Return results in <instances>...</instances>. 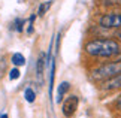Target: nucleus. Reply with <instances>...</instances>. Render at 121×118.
Returning a JSON list of instances; mask_svg holds the SVG:
<instances>
[{
    "instance_id": "1",
    "label": "nucleus",
    "mask_w": 121,
    "mask_h": 118,
    "mask_svg": "<svg viewBox=\"0 0 121 118\" xmlns=\"http://www.w3.org/2000/svg\"><path fill=\"white\" fill-rule=\"evenodd\" d=\"M85 52L91 57H97V58H111L115 57L120 51H121V45L117 39H91L85 44Z\"/></svg>"
},
{
    "instance_id": "2",
    "label": "nucleus",
    "mask_w": 121,
    "mask_h": 118,
    "mask_svg": "<svg viewBox=\"0 0 121 118\" xmlns=\"http://www.w3.org/2000/svg\"><path fill=\"white\" fill-rule=\"evenodd\" d=\"M118 73H121V60L97 66L96 69H93L90 72V78L96 82H102V81H106V79L112 78Z\"/></svg>"
},
{
    "instance_id": "3",
    "label": "nucleus",
    "mask_w": 121,
    "mask_h": 118,
    "mask_svg": "<svg viewBox=\"0 0 121 118\" xmlns=\"http://www.w3.org/2000/svg\"><path fill=\"white\" fill-rule=\"evenodd\" d=\"M99 26L102 29H121V13L111 12L99 18Z\"/></svg>"
},
{
    "instance_id": "4",
    "label": "nucleus",
    "mask_w": 121,
    "mask_h": 118,
    "mask_svg": "<svg viewBox=\"0 0 121 118\" xmlns=\"http://www.w3.org/2000/svg\"><path fill=\"white\" fill-rule=\"evenodd\" d=\"M78 105H79V97L72 94V96H67L61 103V112L66 118H70L78 109Z\"/></svg>"
},
{
    "instance_id": "5",
    "label": "nucleus",
    "mask_w": 121,
    "mask_h": 118,
    "mask_svg": "<svg viewBox=\"0 0 121 118\" xmlns=\"http://www.w3.org/2000/svg\"><path fill=\"white\" fill-rule=\"evenodd\" d=\"M100 88L103 91H114V90H120L121 88V73L115 75V76L106 79V81L100 82Z\"/></svg>"
},
{
    "instance_id": "6",
    "label": "nucleus",
    "mask_w": 121,
    "mask_h": 118,
    "mask_svg": "<svg viewBox=\"0 0 121 118\" xmlns=\"http://www.w3.org/2000/svg\"><path fill=\"white\" fill-rule=\"evenodd\" d=\"M69 88H70V84H69L67 81H63L61 84H60L58 88H57V94H55V103H61L63 102V97L67 94Z\"/></svg>"
},
{
    "instance_id": "7",
    "label": "nucleus",
    "mask_w": 121,
    "mask_h": 118,
    "mask_svg": "<svg viewBox=\"0 0 121 118\" xmlns=\"http://www.w3.org/2000/svg\"><path fill=\"white\" fill-rule=\"evenodd\" d=\"M46 64H48L46 54L45 52H40L38 61H36V75H38V76H42V75H43V70H45V66Z\"/></svg>"
},
{
    "instance_id": "8",
    "label": "nucleus",
    "mask_w": 121,
    "mask_h": 118,
    "mask_svg": "<svg viewBox=\"0 0 121 118\" xmlns=\"http://www.w3.org/2000/svg\"><path fill=\"white\" fill-rule=\"evenodd\" d=\"M11 61H12V64L15 66V67H20V66H24L26 64V57L21 52H15V54L12 55Z\"/></svg>"
},
{
    "instance_id": "9",
    "label": "nucleus",
    "mask_w": 121,
    "mask_h": 118,
    "mask_svg": "<svg viewBox=\"0 0 121 118\" xmlns=\"http://www.w3.org/2000/svg\"><path fill=\"white\" fill-rule=\"evenodd\" d=\"M51 70H49V96H52L54 90V75H55V60L51 58Z\"/></svg>"
},
{
    "instance_id": "10",
    "label": "nucleus",
    "mask_w": 121,
    "mask_h": 118,
    "mask_svg": "<svg viewBox=\"0 0 121 118\" xmlns=\"http://www.w3.org/2000/svg\"><path fill=\"white\" fill-rule=\"evenodd\" d=\"M24 99H26V102H29V103H33L36 100V91L31 87H27L24 90Z\"/></svg>"
},
{
    "instance_id": "11",
    "label": "nucleus",
    "mask_w": 121,
    "mask_h": 118,
    "mask_svg": "<svg viewBox=\"0 0 121 118\" xmlns=\"http://www.w3.org/2000/svg\"><path fill=\"white\" fill-rule=\"evenodd\" d=\"M51 4H52V0H46V2L40 3V6L38 9V17H43L46 12H48V9L51 8Z\"/></svg>"
},
{
    "instance_id": "12",
    "label": "nucleus",
    "mask_w": 121,
    "mask_h": 118,
    "mask_svg": "<svg viewBox=\"0 0 121 118\" xmlns=\"http://www.w3.org/2000/svg\"><path fill=\"white\" fill-rule=\"evenodd\" d=\"M20 76H21V72H20L18 67L11 69V72H9V79H11V81H15V79H18Z\"/></svg>"
},
{
    "instance_id": "13",
    "label": "nucleus",
    "mask_w": 121,
    "mask_h": 118,
    "mask_svg": "<svg viewBox=\"0 0 121 118\" xmlns=\"http://www.w3.org/2000/svg\"><path fill=\"white\" fill-rule=\"evenodd\" d=\"M24 24H26V21L18 18V20H15V22H13V29H15L17 31H20V33H21L22 29H24Z\"/></svg>"
},
{
    "instance_id": "14",
    "label": "nucleus",
    "mask_w": 121,
    "mask_h": 118,
    "mask_svg": "<svg viewBox=\"0 0 121 118\" xmlns=\"http://www.w3.org/2000/svg\"><path fill=\"white\" fill-rule=\"evenodd\" d=\"M35 20H36V15H31L29 18V24H27V33H33V24H35Z\"/></svg>"
},
{
    "instance_id": "15",
    "label": "nucleus",
    "mask_w": 121,
    "mask_h": 118,
    "mask_svg": "<svg viewBox=\"0 0 121 118\" xmlns=\"http://www.w3.org/2000/svg\"><path fill=\"white\" fill-rule=\"evenodd\" d=\"M102 3L106 6H112V4H121V0H102Z\"/></svg>"
},
{
    "instance_id": "16",
    "label": "nucleus",
    "mask_w": 121,
    "mask_h": 118,
    "mask_svg": "<svg viewBox=\"0 0 121 118\" xmlns=\"http://www.w3.org/2000/svg\"><path fill=\"white\" fill-rule=\"evenodd\" d=\"M115 106H117V109L121 111V94L117 97V100H115Z\"/></svg>"
},
{
    "instance_id": "17",
    "label": "nucleus",
    "mask_w": 121,
    "mask_h": 118,
    "mask_svg": "<svg viewBox=\"0 0 121 118\" xmlns=\"http://www.w3.org/2000/svg\"><path fill=\"white\" fill-rule=\"evenodd\" d=\"M115 37H118V39L121 40V30H120V31H117V33H115Z\"/></svg>"
},
{
    "instance_id": "18",
    "label": "nucleus",
    "mask_w": 121,
    "mask_h": 118,
    "mask_svg": "<svg viewBox=\"0 0 121 118\" xmlns=\"http://www.w3.org/2000/svg\"><path fill=\"white\" fill-rule=\"evenodd\" d=\"M0 118H9V117H8V114H2V115H0Z\"/></svg>"
}]
</instances>
